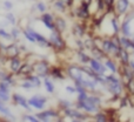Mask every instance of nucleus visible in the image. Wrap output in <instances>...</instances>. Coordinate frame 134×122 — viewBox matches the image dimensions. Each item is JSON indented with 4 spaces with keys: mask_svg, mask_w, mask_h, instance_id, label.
Wrapping results in <instances>:
<instances>
[{
    "mask_svg": "<svg viewBox=\"0 0 134 122\" xmlns=\"http://www.w3.org/2000/svg\"><path fill=\"white\" fill-rule=\"evenodd\" d=\"M99 41H100V48L107 54V56L113 58V59L118 58V53H119V51H120V46L115 44V41L112 39V37L101 38Z\"/></svg>",
    "mask_w": 134,
    "mask_h": 122,
    "instance_id": "1",
    "label": "nucleus"
},
{
    "mask_svg": "<svg viewBox=\"0 0 134 122\" xmlns=\"http://www.w3.org/2000/svg\"><path fill=\"white\" fill-rule=\"evenodd\" d=\"M65 73L67 74L68 78H71L73 80L74 83H80L86 76H88L85 72L82 71L81 66L79 65H75V63H72V65H68L65 69Z\"/></svg>",
    "mask_w": 134,
    "mask_h": 122,
    "instance_id": "2",
    "label": "nucleus"
},
{
    "mask_svg": "<svg viewBox=\"0 0 134 122\" xmlns=\"http://www.w3.org/2000/svg\"><path fill=\"white\" fill-rule=\"evenodd\" d=\"M48 41H49V44H51V48H53L54 51L64 52L66 49V41L59 31H57V30L51 31Z\"/></svg>",
    "mask_w": 134,
    "mask_h": 122,
    "instance_id": "3",
    "label": "nucleus"
},
{
    "mask_svg": "<svg viewBox=\"0 0 134 122\" xmlns=\"http://www.w3.org/2000/svg\"><path fill=\"white\" fill-rule=\"evenodd\" d=\"M61 113H63V115L65 118H68V120H71V121H87L88 118H90V114L82 113L80 109L72 108V107L63 109Z\"/></svg>",
    "mask_w": 134,
    "mask_h": 122,
    "instance_id": "4",
    "label": "nucleus"
},
{
    "mask_svg": "<svg viewBox=\"0 0 134 122\" xmlns=\"http://www.w3.org/2000/svg\"><path fill=\"white\" fill-rule=\"evenodd\" d=\"M33 73L37 74L39 78L44 79L46 76H49V71H51V63L47 60H38L33 62Z\"/></svg>",
    "mask_w": 134,
    "mask_h": 122,
    "instance_id": "5",
    "label": "nucleus"
},
{
    "mask_svg": "<svg viewBox=\"0 0 134 122\" xmlns=\"http://www.w3.org/2000/svg\"><path fill=\"white\" fill-rule=\"evenodd\" d=\"M60 112L55 108H48V109H41L39 111L35 116L39 121H44V122H47V121H51L52 119H55V118H59L60 116Z\"/></svg>",
    "mask_w": 134,
    "mask_h": 122,
    "instance_id": "6",
    "label": "nucleus"
},
{
    "mask_svg": "<svg viewBox=\"0 0 134 122\" xmlns=\"http://www.w3.org/2000/svg\"><path fill=\"white\" fill-rule=\"evenodd\" d=\"M28 104L31 106V108H34L37 111H41L45 108L46 103L48 102V99L44 95H33L31 99L27 100Z\"/></svg>",
    "mask_w": 134,
    "mask_h": 122,
    "instance_id": "7",
    "label": "nucleus"
},
{
    "mask_svg": "<svg viewBox=\"0 0 134 122\" xmlns=\"http://www.w3.org/2000/svg\"><path fill=\"white\" fill-rule=\"evenodd\" d=\"M131 6L130 0H115L114 1V14L116 16H124Z\"/></svg>",
    "mask_w": 134,
    "mask_h": 122,
    "instance_id": "8",
    "label": "nucleus"
},
{
    "mask_svg": "<svg viewBox=\"0 0 134 122\" xmlns=\"http://www.w3.org/2000/svg\"><path fill=\"white\" fill-rule=\"evenodd\" d=\"M75 108L80 109V111H83L85 113L90 114V115H93L94 113H97L100 109V107L95 106V104L91 103L90 101H87V99L83 100V101H76L75 103Z\"/></svg>",
    "mask_w": 134,
    "mask_h": 122,
    "instance_id": "9",
    "label": "nucleus"
},
{
    "mask_svg": "<svg viewBox=\"0 0 134 122\" xmlns=\"http://www.w3.org/2000/svg\"><path fill=\"white\" fill-rule=\"evenodd\" d=\"M26 30L28 31V32L31 33V34L34 37V39H35V41L39 44V46H41V47H47V48H51V44H49V41H48V39H46V38L44 37V35L41 34V33H39V32H37V31L34 30V28H32L31 26H26Z\"/></svg>",
    "mask_w": 134,
    "mask_h": 122,
    "instance_id": "10",
    "label": "nucleus"
},
{
    "mask_svg": "<svg viewBox=\"0 0 134 122\" xmlns=\"http://www.w3.org/2000/svg\"><path fill=\"white\" fill-rule=\"evenodd\" d=\"M54 18L53 13H49V12H44L40 15V21L42 22V25L47 28L48 31H54L55 30V25H54Z\"/></svg>",
    "mask_w": 134,
    "mask_h": 122,
    "instance_id": "11",
    "label": "nucleus"
},
{
    "mask_svg": "<svg viewBox=\"0 0 134 122\" xmlns=\"http://www.w3.org/2000/svg\"><path fill=\"white\" fill-rule=\"evenodd\" d=\"M88 66L92 68V71H94L97 74H100V75H105L107 73V68L105 67L104 62L97 60L94 58H90V61H88Z\"/></svg>",
    "mask_w": 134,
    "mask_h": 122,
    "instance_id": "12",
    "label": "nucleus"
},
{
    "mask_svg": "<svg viewBox=\"0 0 134 122\" xmlns=\"http://www.w3.org/2000/svg\"><path fill=\"white\" fill-rule=\"evenodd\" d=\"M11 100H12V102H13V103L15 104V106L21 107V108L26 109L27 112H31V111H32L31 106L28 104V102H27V99H26L25 96H23L21 94H18V93H14V94L11 96Z\"/></svg>",
    "mask_w": 134,
    "mask_h": 122,
    "instance_id": "13",
    "label": "nucleus"
},
{
    "mask_svg": "<svg viewBox=\"0 0 134 122\" xmlns=\"http://www.w3.org/2000/svg\"><path fill=\"white\" fill-rule=\"evenodd\" d=\"M4 54L7 59L20 55L21 52H20V49H19V45H16L15 42H12V44H9V45H6V48H5V51H4Z\"/></svg>",
    "mask_w": 134,
    "mask_h": 122,
    "instance_id": "14",
    "label": "nucleus"
},
{
    "mask_svg": "<svg viewBox=\"0 0 134 122\" xmlns=\"http://www.w3.org/2000/svg\"><path fill=\"white\" fill-rule=\"evenodd\" d=\"M7 60H8V71L11 73L15 74L20 68L21 63H23V59L20 58V55H18V56H13V58H8Z\"/></svg>",
    "mask_w": 134,
    "mask_h": 122,
    "instance_id": "15",
    "label": "nucleus"
},
{
    "mask_svg": "<svg viewBox=\"0 0 134 122\" xmlns=\"http://www.w3.org/2000/svg\"><path fill=\"white\" fill-rule=\"evenodd\" d=\"M33 73V65L30 63V62H23L19 68V71L15 73V75L21 76V78H25V76L30 75V74Z\"/></svg>",
    "mask_w": 134,
    "mask_h": 122,
    "instance_id": "16",
    "label": "nucleus"
},
{
    "mask_svg": "<svg viewBox=\"0 0 134 122\" xmlns=\"http://www.w3.org/2000/svg\"><path fill=\"white\" fill-rule=\"evenodd\" d=\"M90 53H91V58H94V59H97V60H100V61H104L105 59L107 58V54L105 53L104 51H102L101 48H100L99 46H95V47H93L92 49L90 51Z\"/></svg>",
    "mask_w": 134,
    "mask_h": 122,
    "instance_id": "17",
    "label": "nucleus"
},
{
    "mask_svg": "<svg viewBox=\"0 0 134 122\" xmlns=\"http://www.w3.org/2000/svg\"><path fill=\"white\" fill-rule=\"evenodd\" d=\"M104 65H105V67H106V68L108 69L109 72H111V73L116 74L119 72L118 71L119 67H118V65H116V62H115V59L107 56V58L104 60Z\"/></svg>",
    "mask_w": 134,
    "mask_h": 122,
    "instance_id": "18",
    "label": "nucleus"
},
{
    "mask_svg": "<svg viewBox=\"0 0 134 122\" xmlns=\"http://www.w3.org/2000/svg\"><path fill=\"white\" fill-rule=\"evenodd\" d=\"M49 76H52V78L55 79V80H64V79L66 78L65 71L61 69V67H51Z\"/></svg>",
    "mask_w": 134,
    "mask_h": 122,
    "instance_id": "19",
    "label": "nucleus"
},
{
    "mask_svg": "<svg viewBox=\"0 0 134 122\" xmlns=\"http://www.w3.org/2000/svg\"><path fill=\"white\" fill-rule=\"evenodd\" d=\"M73 34L76 38H82L86 35V27L83 22H75L73 25Z\"/></svg>",
    "mask_w": 134,
    "mask_h": 122,
    "instance_id": "20",
    "label": "nucleus"
},
{
    "mask_svg": "<svg viewBox=\"0 0 134 122\" xmlns=\"http://www.w3.org/2000/svg\"><path fill=\"white\" fill-rule=\"evenodd\" d=\"M54 25H55V30L59 31L60 33L65 32L67 30V22L66 20L64 18H61V16H57V18H54Z\"/></svg>",
    "mask_w": 134,
    "mask_h": 122,
    "instance_id": "21",
    "label": "nucleus"
},
{
    "mask_svg": "<svg viewBox=\"0 0 134 122\" xmlns=\"http://www.w3.org/2000/svg\"><path fill=\"white\" fill-rule=\"evenodd\" d=\"M119 39H120L119 45H120L121 48L127 49V51H131V49H132L133 41H132V39H131V38L125 37V35H121V37H119Z\"/></svg>",
    "mask_w": 134,
    "mask_h": 122,
    "instance_id": "22",
    "label": "nucleus"
},
{
    "mask_svg": "<svg viewBox=\"0 0 134 122\" xmlns=\"http://www.w3.org/2000/svg\"><path fill=\"white\" fill-rule=\"evenodd\" d=\"M76 58H78V61L80 65H88L91 56L86 53L85 49H78L76 51Z\"/></svg>",
    "mask_w": 134,
    "mask_h": 122,
    "instance_id": "23",
    "label": "nucleus"
},
{
    "mask_svg": "<svg viewBox=\"0 0 134 122\" xmlns=\"http://www.w3.org/2000/svg\"><path fill=\"white\" fill-rule=\"evenodd\" d=\"M116 59H119L122 65H128V62H130V60H131L130 52H128L127 49H124V48H121V47H120V51H119L118 58H116Z\"/></svg>",
    "mask_w": 134,
    "mask_h": 122,
    "instance_id": "24",
    "label": "nucleus"
},
{
    "mask_svg": "<svg viewBox=\"0 0 134 122\" xmlns=\"http://www.w3.org/2000/svg\"><path fill=\"white\" fill-rule=\"evenodd\" d=\"M87 101H90L91 103L95 104V106L100 107L102 103V99L97 94V92H92V93H88L87 95Z\"/></svg>",
    "mask_w": 134,
    "mask_h": 122,
    "instance_id": "25",
    "label": "nucleus"
},
{
    "mask_svg": "<svg viewBox=\"0 0 134 122\" xmlns=\"http://www.w3.org/2000/svg\"><path fill=\"white\" fill-rule=\"evenodd\" d=\"M24 79H26V80L30 81V82L33 85V87H34V88H39L40 86H41V83H42L41 78H39L37 74H33V73L30 74V75H27V76H25Z\"/></svg>",
    "mask_w": 134,
    "mask_h": 122,
    "instance_id": "26",
    "label": "nucleus"
},
{
    "mask_svg": "<svg viewBox=\"0 0 134 122\" xmlns=\"http://www.w3.org/2000/svg\"><path fill=\"white\" fill-rule=\"evenodd\" d=\"M53 8L55 9L57 12H59V13H66L67 9H68V7H67V5L65 4L64 0H54L53 1Z\"/></svg>",
    "mask_w": 134,
    "mask_h": 122,
    "instance_id": "27",
    "label": "nucleus"
},
{
    "mask_svg": "<svg viewBox=\"0 0 134 122\" xmlns=\"http://www.w3.org/2000/svg\"><path fill=\"white\" fill-rule=\"evenodd\" d=\"M0 114L4 115L5 118L9 119V120H15V119H14V115L12 114V112H11V109H9L8 107L5 106L4 102H0Z\"/></svg>",
    "mask_w": 134,
    "mask_h": 122,
    "instance_id": "28",
    "label": "nucleus"
},
{
    "mask_svg": "<svg viewBox=\"0 0 134 122\" xmlns=\"http://www.w3.org/2000/svg\"><path fill=\"white\" fill-rule=\"evenodd\" d=\"M42 83H44V87L45 89H46L47 93H54V90H55V87H54V83L53 81L49 79V76H46V78H44V80H42Z\"/></svg>",
    "mask_w": 134,
    "mask_h": 122,
    "instance_id": "29",
    "label": "nucleus"
},
{
    "mask_svg": "<svg viewBox=\"0 0 134 122\" xmlns=\"http://www.w3.org/2000/svg\"><path fill=\"white\" fill-rule=\"evenodd\" d=\"M93 120L98 122H107L108 120V115L106 114V112H100L98 111L97 113L93 114Z\"/></svg>",
    "mask_w": 134,
    "mask_h": 122,
    "instance_id": "30",
    "label": "nucleus"
},
{
    "mask_svg": "<svg viewBox=\"0 0 134 122\" xmlns=\"http://www.w3.org/2000/svg\"><path fill=\"white\" fill-rule=\"evenodd\" d=\"M95 46H97V44H95V41H94V38H87V39L83 41V48L85 49L91 51V49Z\"/></svg>",
    "mask_w": 134,
    "mask_h": 122,
    "instance_id": "31",
    "label": "nucleus"
},
{
    "mask_svg": "<svg viewBox=\"0 0 134 122\" xmlns=\"http://www.w3.org/2000/svg\"><path fill=\"white\" fill-rule=\"evenodd\" d=\"M9 34H11V37H12V41H16L21 35V30L18 27H13L9 31Z\"/></svg>",
    "mask_w": 134,
    "mask_h": 122,
    "instance_id": "32",
    "label": "nucleus"
},
{
    "mask_svg": "<svg viewBox=\"0 0 134 122\" xmlns=\"http://www.w3.org/2000/svg\"><path fill=\"white\" fill-rule=\"evenodd\" d=\"M0 39L6 40V41H12V37L9 34V32L6 31V28L0 27Z\"/></svg>",
    "mask_w": 134,
    "mask_h": 122,
    "instance_id": "33",
    "label": "nucleus"
},
{
    "mask_svg": "<svg viewBox=\"0 0 134 122\" xmlns=\"http://www.w3.org/2000/svg\"><path fill=\"white\" fill-rule=\"evenodd\" d=\"M21 34H23L24 37H25V39L27 40V41L32 42V44H35V42H37V41H35V39H34V37H33V35L31 34V33L28 32L27 30H26V28H25V30L21 31Z\"/></svg>",
    "mask_w": 134,
    "mask_h": 122,
    "instance_id": "34",
    "label": "nucleus"
},
{
    "mask_svg": "<svg viewBox=\"0 0 134 122\" xmlns=\"http://www.w3.org/2000/svg\"><path fill=\"white\" fill-rule=\"evenodd\" d=\"M5 19L8 21L9 25H13V26H14V25L16 24V18H15V15H14L13 13H11V12H8V13L5 14Z\"/></svg>",
    "mask_w": 134,
    "mask_h": 122,
    "instance_id": "35",
    "label": "nucleus"
},
{
    "mask_svg": "<svg viewBox=\"0 0 134 122\" xmlns=\"http://www.w3.org/2000/svg\"><path fill=\"white\" fill-rule=\"evenodd\" d=\"M8 101H11V95H9V93L2 92V90L0 89V102L6 103V102H8Z\"/></svg>",
    "mask_w": 134,
    "mask_h": 122,
    "instance_id": "36",
    "label": "nucleus"
},
{
    "mask_svg": "<svg viewBox=\"0 0 134 122\" xmlns=\"http://www.w3.org/2000/svg\"><path fill=\"white\" fill-rule=\"evenodd\" d=\"M72 102L71 101H68V100H65V99H61V100H59V108L63 111V109H65V108H68V107H72Z\"/></svg>",
    "mask_w": 134,
    "mask_h": 122,
    "instance_id": "37",
    "label": "nucleus"
},
{
    "mask_svg": "<svg viewBox=\"0 0 134 122\" xmlns=\"http://www.w3.org/2000/svg\"><path fill=\"white\" fill-rule=\"evenodd\" d=\"M35 9H37L39 13H44V12L47 11V6H46V4H45V2L39 1V2H37V4H35Z\"/></svg>",
    "mask_w": 134,
    "mask_h": 122,
    "instance_id": "38",
    "label": "nucleus"
},
{
    "mask_svg": "<svg viewBox=\"0 0 134 122\" xmlns=\"http://www.w3.org/2000/svg\"><path fill=\"white\" fill-rule=\"evenodd\" d=\"M21 120H23V121H30V122H38V121H39L37 119V116L32 115V114H24Z\"/></svg>",
    "mask_w": 134,
    "mask_h": 122,
    "instance_id": "39",
    "label": "nucleus"
},
{
    "mask_svg": "<svg viewBox=\"0 0 134 122\" xmlns=\"http://www.w3.org/2000/svg\"><path fill=\"white\" fill-rule=\"evenodd\" d=\"M20 87L24 88V89H26V90H31V89H33V88H34L32 83H31L28 80H26V79H24V81L20 83Z\"/></svg>",
    "mask_w": 134,
    "mask_h": 122,
    "instance_id": "40",
    "label": "nucleus"
},
{
    "mask_svg": "<svg viewBox=\"0 0 134 122\" xmlns=\"http://www.w3.org/2000/svg\"><path fill=\"white\" fill-rule=\"evenodd\" d=\"M0 89H1L2 92L9 93V90H11V86H9L6 81H0Z\"/></svg>",
    "mask_w": 134,
    "mask_h": 122,
    "instance_id": "41",
    "label": "nucleus"
},
{
    "mask_svg": "<svg viewBox=\"0 0 134 122\" xmlns=\"http://www.w3.org/2000/svg\"><path fill=\"white\" fill-rule=\"evenodd\" d=\"M87 95H88V90H86V92L78 93V97H76V101H83V100H86V99H87Z\"/></svg>",
    "mask_w": 134,
    "mask_h": 122,
    "instance_id": "42",
    "label": "nucleus"
},
{
    "mask_svg": "<svg viewBox=\"0 0 134 122\" xmlns=\"http://www.w3.org/2000/svg\"><path fill=\"white\" fill-rule=\"evenodd\" d=\"M65 89H66V92L68 93V94H75V93H76V88H75V86H71V85H68V86H66V87H65Z\"/></svg>",
    "mask_w": 134,
    "mask_h": 122,
    "instance_id": "43",
    "label": "nucleus"
},
{
    "mask_svg": "<svg viewBox=\"0 0 134 122\" xmlns=\"http://www.w3.org/2000/svg\"><path fill=\"white\" fill-rule=\"evenodd\" d=\"M4 8L7 9V11H11V9L13 8V2H12V1H8V0L4 1Z\"/></svg>",
    "mask_w": 134,
    "mask_h": 122,
    "instance_id": "44",
    "label": "nucleus"
},
{
    "mask_svg": "<svg viewBox=\"0 0 134 122\" xmlns=\"http://www.w3.org/2000/svg\"><path fill=\"white\" fill-rule=\"evenodd\" d=\"M7 73L8 72L7 71H4V69H0V81H2L5 79V76L7 75Z\"/></svg>",
    "mask_w": 134,
    "mask_h": 122,
    "instance_id": "45",
    "label": "nucleus"
},
{
    "mask_svg": "<svg viewBox=\"0 0 134 122\" xmlns=\"http://www.w3.org/2000/svg\"><path fill=\"white\" fill-rule=\"evenodd\" d=\"M128 66H130V68L132 69V72L134 74V60H133V59H131V60H130V62H128Z\"/></svg>",
    "mask_w": 134,
    "mask_h": 122,
    "instance_id": "46",
    "label": "nucleus"
},
{
    "mask_svg": "<svg viewBox=\"0 0 134 122\" xmlns=\"http://www.w3.org/2000/svg\"><path fill=\"white\" fill-rule=\"evenodd\" d=\"M132 54H133V55H134V51H133V52H132Z\"/></svg>",
    "mask_w": 134,
    "mask_h": 122,
    "instance_id": "47",
    "label": "nucleus"
},
{
    "mask_svg": "<svg viewBox=\"0 0 134 122\" xmlns=\"http://www.w3.org/2000/svg\"><path fill=\"white\" fill-rule=\"evenodd\" d=\"M31 1H35V0H31Z\"/></svg>",
    "mask_w": 134,
    "mask_h": 122,
    "instance_id": "48",
    "label": "nucleus"
}]
</instances>
